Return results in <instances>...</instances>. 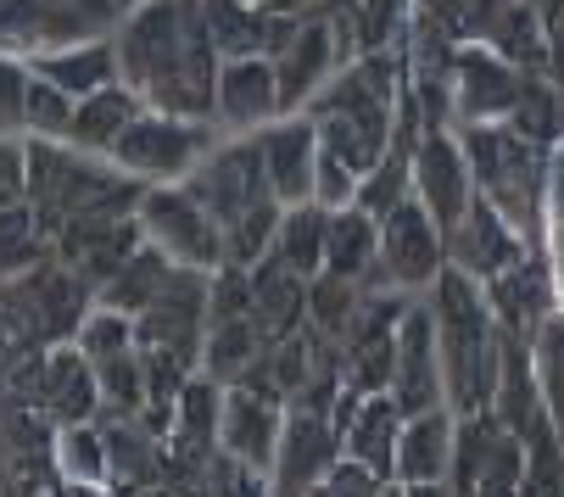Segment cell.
<instances>
[{
  "instance_id": "obj_39",
  "label": "cell",
  "mask_w": 564,
  "mask_h": 497,
  "mask_svg": "<svg viewBox=\"0 0 564 497\" xmlns=\"http://www.w3.org/2000/svg\"><path fill=\"white\" fill-rule=\"evenodd\" d=\"M73 347L101 369V364H112V358H123V353H134V347H140V342H134V318H123V313H112V307H101V302H96V313H90L85 324H78Z\"/></svg>"
},
{
  "instance_id": "obj_22",
  "label": "cell",
  "mask_w": 564,
  "mask_h": 497,
  "mask_svg": "<svg viewBox=\"0 0 564 497\" xmlns=\"http://www.w3.org/2000/svg\"><path fill=\"white\" fill-rule=\"evenodd\" d=\"M453 436H458V413H453V408L409 413V420H402V436H397L391 480H397V486H431V480H447Z\"/></svg>"
},
{
  "instance_id": "obj_26",
  "label": "cell",
  "mask_w": 564,
  "mask_h": 497,
  "mask_svg": "<svg viewBox=\"0 0 564 497\" xmlns=\"http://www.w3.org/2000/svg\"><path fill=\"white\" fill-rule=\"evenodd\" d=\"M45 85H56L62 96L85 101L107 85H118V51H112V34L107 40H85V45H62V51H45L29 62Z\"/></svg>"
},
{
  "instance_id": "obj_7",
  "label": "cell",
  "mask_w": 564,
  "mask_h": 497,
  "mask_svg": "<svg viewBox=\"0 0 564 497\" xmlns=\"http://www.w3.org/2000/svg\"><path fill=\"white\" fill-rule=\"evenodd\" d=\"M525 480V442L503 431L492 413H469L453 436L447 491L453 497H520Z\"/></svg>"
},
{
  "instance_id": "obj_14",
  "label": "cell",
  "mask_w": 564,
  "mask_h": 497,
  "mask_svg": "<svg viewBox=\"0 0 564 497\" xmlns=\"http://www.w3.org/2000/svg\"><path fill=\"white\" fill-rule=\"evenodd\" d=\"M285 118L280 107V73L269 56H235L218 67V90H213V123L224 140H247L263 123Z\"/></svg>"
},
{
  "instance_id": "obj_24",
  "label": "cell",
  "mask_w": 564,
  "mask_h": 497,
  "mask_svg": "<svg viewBox=\"0 0 564 497\" xmlns=\"http://www.w3.org/2000/svg\"><path fill=\"white\" fill-rule=\"evenodd\" d=\"M45 413L56 425H90L101 420V380L96 364L73 342L45 347Z\"/></svg>"
},
{
  "instance_id": "obj_5",
  "label": "cell",
  "mask_w": 564,
  "mask_h": 497,
  "mask_svg": "<svg viewBox=\"0 0 564 497\" xmlns=\"http://www.w3.org/2000/svg\"><path fill=\"white\" fill-rule=\"evenodd\" d=\"M447 269V235L420 202H402L391 218H380V252L364 280V291H397V296H425L436 274Z\"/></svg>"
},
{
  "instance_id": "obj_46",
  "label": "cell",
  "mask_w": 564,
  "mask_h": 497,
  "mask_svg": "<svg viewBox=\"0 0 564 497\" xmlns=\"http://www.w3.org/2000/svg\"><path fill=\"white\" fill-rule=\"evenodd\" d=\"M134 7H140V0H118V18H123V12H134Z\"/></svg>"
},
{
  "instance_id": "obj_1",
  "label": "cell",
  "mask_w": 564,
  "mask_h": 497,
  "mask_svg": "<svg viewBox=\"0 0 564 497\" xmlns=\"http://www.w3.org/2000/svg\"><path fill=\"white\" fill-rule=\"evenodd\" d=\"M118 78L151 107L180 118H213L224 56L207 34V0H140L112 29Z\"/></svg>"
},
{
  "instance_id": "obj_6",
  "label": "cell",
  "mask_w": 564,
  "mask_h": 497,
  "mask_svg": "<svg viewBox=\"0 0 564 497\" xmlns=\"http://www.w3.org/2000/svg\"><path fill=\"white\" fill-rule=\"evenodd\" d=\"M145 246H156L174 269H224V229L185 185H151L134 207Z\"/></svg>"
},
{
  "instance_id": "obj_34",
  "label": "cell",
  "mask_w": 564,
  "mask_h": 497,
  "mask_svg": "<svg viewBox=\"0 0 564 497\" xmlns=\"http://www.w3.org/2000/svg\"><path fill=\"white\" fill-rule=\"evenodd\" d=\"M509 129H520L525 140L536 145H564V101L553 90V78L547 73H525V85H520V101L509 112Z\"/></svg>"
},
{
  "instance_id": "obj_25",
  "label": "cell",
  "mask_w": 564,
  "mask_h": 497,
  "mask_svg": "<svg viewBox=\"0 0 564 497\" xmlns=\"http://www.w3.org/2000/svg\"><path fill=\"white\" fill-rule=\"evenodd\" d=\"M252 318H258V329L269 336V347L285 342L291 329H302V324H307V274L285 269V263L269 252V258L252 269Z\"/></svg>"
},
{
  "instance_id": "obj_40",
  "label": "cell",
  "mask_w": 564,
  "mask_h": 497,
  "mask_svg": "<svg viewBox=\"0 0 564 497\" xmlns=\"http://www.w3.org/2000/svg\"><path fill=\"white\" fill-rule=\"evenodd\" d=\"M542 258L558 291V313H564V145H553L547 162V213H542Z\"/></svg>"
},
{
  "instance_id": "obj_11",
  "label": "cell",
  "mask_w": 564,
  "mask_h": 497,
  "mask_svg": "<svg viewBox=\"0 0 564 497\" xmlns=\"http://www.w3.org/2000/svg\"><path fill=\"white\" fill-rule=\"evenodd\" d=\"M341 458L347 453H341V431H336L330 413L291 408L285 431H280V453L269 464V486H274V497H307Z\"/></svg>"
},
{
  "instance_id": "obj_47",
  "label": "cell",
  "mask_w": 564,
  "mask_h": 497,
  "mask_svg": "<svg viewBox=\"0 0 564 497\" xmlns=\"http://www.w3.org/2000/svg\"><path fill=\"white\" fill-rule=\"evenodd\" d=\"M34 497H56V491H34Z\"/></svg>"
},
{
  "instance_id": "obj_29",
  "label": "cell",
  "mask_w": 564,
  "mask_h": 497,
  "mask_svg": "<svg viewBox=\"0 0 564 497\" xmlns=\"http://www.w3.org/2000/svg\"><path fill=\"white\" fill-rule=\"evenodd\" d=\"M375 252H380V224L364 213V207H336L330 213V235H325V269L364 285L369 269H375Z\"/></svg>"
},
{
  "instance_id": "obj_9",
  "label": "cell",
  "mask_w": 564,
  "mask_h": 497,
  "mask_svg": "<svg viewBox=\"0 0 564 497\" xmlns=\"http://www.w3.org/2000/svg\"><path fill=\"white\" fill-rule=\"evenodd\" d=\"M207 280L213 274H202V269H174L163 296L134 318L140 353H163V358H180V364L202 369V347H207Z\"/></svg>"
},
{
  "instance_id": "obj_42",
  "label": "cell",
  "mask_w": 564,
  "mask_h": 497,
  "mask_svg": "<svg viewBox=\"0 0 564 497\" xmlns=\"http://www.w3.org/2000/svg\"><path fill=\"white\" fill-rule=\"evenodd\" d=\"M29 85H34L29 62L0 51V134H18V129H23V101H29Z\"/></svg>"
},
{
  "instance_id": "obj_45",
  "label": "cell",
  "mask_w": 564,
  "mask_h": 497,
  "mask_svg": "<svg viewBox=\"0 0 564 497\" xmlns=\"http://www.w3.org/2000/svg\"><path fill=\"white\" fill-rule=\"evenodd\" d=\"M402 497H453L447 480H431V486H402Z\"/></svg>"
},
{
  "instance_id": "obj_4",
  "label": "cell",
  "mask_w": 564,
  "mask_h": 497,
  "mask_svg": "<svg viewBox=\"0 0 564 497\" xmlns=\"http://www.w3.org/2000/svg\"><path fill=\"white\" fill-rule=\"evenodd\" d=\"M224 134H218V123L213 118H180V112H140L129 129H123V140L112 145V156L107 162H118V169L129 174V180H140L145 191L151 185H185L202 162H207V151L218 145Z\"/></svg>"
},
{
  "instance_id": "obj_28",
  "label": "cell",
  "mask_w": 564,
  "mask_h": 497,
  "mask_svg": "<svg viewBox=\"0 0 564 497\" xmlns=\"http://www.w3.org/2000/svg\"><path fill=\"white\" fill-rule=\"evenodd\" d=\"M269 353V336L258 329V318H229V324H207V347H202V375H213L218 386H240L252 375V364Z\"/></svg>"
},
{
  "instance_id": "obj_21",
  "label": "cell",
  "mask_w": 564,
  "mask_h": 497,
  "mask_svg": "<svg viewBox=\"0 0 564 497\" xmlns=\"http://www.w3.org/2000/svg\"><path fill=\"white\" fill-rule=\"evenodd\" d=\"M336 431H341V453L364 469H375L380 480H391V464H397V436H402V413L391 402V391H375V397H358V391H341L336 402Z\"/></svg>"
},
{
  "instance_id": "obj_23",
  "label": "cell",
  "mask_w": 564,
  "mask_h": 497,
  "mask_svg": "<svg viewBox=\"0 0 564 497\" xmlns=\"http://www.w3.org/2000/svg\"><path fill=\"white\" fill-rule=\"evenodd\" d=\"M296 18H274L258 0H207V34L224 62L235 56H274Z\"/></svg>"
},
{
  "instance_id": "obj_43",
  "label": "cell",
  "mask_w": 564,
  "mask_h": 497,
  "mask_svg": "<svg viewBox=\"0 0 564 497\" xmlns=\"http://www.w3.org/2000/svg\"><path fill=\"white\" fill-rule=\"evenodd\" d=\"M29 207V145L23 134H0V213Z\"/></svg>"
},
{
  "instance_id": "obj_20",
  "label": "cell",
  "mask_w": 564,
  "mask_h": 497,
  "mask_svg": "<svg viewBox=\"0 0 564 497\" xmlns=\"http://www.w3.org/2000/svg\"><path fill=\"white\" fill-rule=\"evenodd\" d=\"M480 291H487V307H492L498 329H503L509 342H525V347L536 342V329L558 313V291H553V274H547V258L542 252L520 258L509 274L487 280Z\"/></svg>"
},
{
  "instance_id": "obj_37",
  "label": "cell",
  "mask_w": 564,
  "mask_h": 497,
  "mask_svg": "<svg viewBox=\"0 0 564 497\" xmlns=\"http://www.w3.org/2000/svg\"><path fill=\"white\" fill-rule=\"evenodd\" d=\"M34 73V67H29ZM73 96H62L56 85H45V78L34 73V85H29V101H23V140H62L67 145V134H73Z\"/></svg>"
},
{
  "instance_id": "obj_27",
  "label": "cell",
  "mask_w": 564,
  "mask_h": 497,
  "mask_svg": "<svg viewBox=\"0 0 564 497\" xmlns=\"http://www.w3.org/2000/svg\"><path fill=\"white\" fill-rule=\"evenodd\" d=\"M145 112V101L123 85H107V90H96V96H85L73 107V134H67V145L73 151H90V156H112V145L123 140V129L134 123Z\"/></svg>"
},
{
  "instance_id": "obj_16",
  "label": "cell",
  "mask_w": 564,
  "mask_h": 497,
  "mask_svg": "<svg viewBox=\"0 0 564 497\" xmlns=\"http://www.w3.org/2000/svg\"><path fill=\"white\" fill-rule=\"evenodd\" d=\"M414 202L436 218L442 235L475 202V180H469V156L458 145V129H425L420 134V145H414Z\"/></svg>"
},
{
  "instance_id": "obj_35",
  "label": "cell",
  "mask_w": 564,
  "mask_h": 497,
  "mask_svg": "<svg viewBox=\"0 0 564 497\" xmlns=\"http://www.w3.org/2000/svg\"><path fill=\"white\" fill-rule=\"evenodd\" d=\"M358 302H364V285H352V280H341V274H330V269H318V274L307 280V329L341 342L347 324H352V313H358Z\"/></svg>"
},
{
  "instance_id": "obj_13",
  "label": "cell",
  "mask_w": 564,
  "mask_h": 497,
  "mask_svg": "<svg viewBox=\"0 0 564 497\" xmlns=\"http://www.w3.org/2000/svg\"><path fill=\"white\" fill-rule=\"evenodd\" d=\"M536 246L492 207V202H469L464 207V218L447 229V269H458V274H469V280H498V274H509L520 258H531Z\"/></svg>"
},
{
  "instance_id": "obj_15",
  "label": "cell",
  "mask_w": 564,
  "mask_h": 497,
  "mask_svg": "<svg viewBox=\"0 0 564 497\" xmlns=\"http://www.w3.org/2000/svg\"><path fill=\"white\" fill-rule=\"evenodd\" d=\"M391 402L402 413H425V408H447L442 397V353H436V318L431 302L414 296L409 313L397 324V364H391Z\"/></svg>"
},
{
  "instance_id": "obj_3",
  "label": "cell",
  "mask_w": 564,
  "mask_h": 497,
  "mask_svg": "<svg viewBox=\"0 0 564 497\" xmlns=\"http://www.w3.org/2000/svg\"><path fill=\"white\" fill-rule=\"evenodd\" d=\"M458 145L469 156L475 196L492 202L542 252V213H547V162H553V151L525 140L509 123H458Z\"/></svg>"
},
{
  "instance_id": "obj_31",
  "label": "cell",
  "mask_w": 564,
  "mask_h": 497,
  "mask_svg": "<svg viewBox=\"0 0 564 497\" xmlns=\"http://www.w3.org/2000/svg\"><path fill=\"white\" fill-rule=\"evenodd\" d=\"M325 235H330V207H318V202L285 207L280 235H274V258L313 280L318 269H325Z\"/></svg>"
},
{
  "instance_id": "obj_38",
  "label": "cell",
  "mask_w": 564,
  "mask_h": 497,
  "mask_svg": "<svg viewBox=\"0 0 564 497\" xmlns=\"http://www.w3.org/2000/svg\"><path fill=\"white\" fill-rule=\"evenodd\" d=\"M531 369H536V380H542L547 413H553V425H558V436H564V313H553V318L536 329Z\"/></svg>"
},
{
  "instance_id": "obj_36",
  "label": "cell",
  "mask_w": 564,
  "mask_h": 497,
  "mask_svg": "<svg viewBox=\"0 0 564 497\" xmlns=\"http://www.w3.org/2000/svg\"><path fill=\"white\" fill-rule=\"evenodd\" d=\"M40 258H51V240H45L34 207H7L0 213V285L23 280Z\"/></svg>"
},
{
  "instance_id": "obj_2",
  "label": "cell",
  "mask_w": 564,
  "mask_h": 497,
  "mask_svg": "<svg viewBox=\"0 0 564 497\" xmlns=\"http://www.w3.org/2000/svg\"><path fill=\"white\" fill-rule=\"evenodd\" d=\"M431 318H436V353H442V397L458 420L469 413H492L498 369H503V329L487 307L480 280L442 269L436 285L425 291Z\"/></svg>"
},
{
  "instance_id": "obj_17",
  "label": "cell",
  "mask_w": 564,
  "mask_h": 497,
  "mask_svg": "<svg viewBox=\"0 0 564 497\" xmlns=\"http://www.w3.org/2000/svg\"><path fill=\"white\" fill-rule=\"evenodd\" d=\"M258 156H263V174L280 207H302L313 202V180H318V123L307 112H285L274 123H263L252 134Z\"/></svg>"
},
{
  "instance_id": "obj_33",
  "label": "cell",
  "mask_w": 564,
  "mask_h": 497,
  "mask_svg": "<svg viewBox=\"0 0 564 497\" xmlns=\"http://www.w3.org/2000/svg\"><path fill=\"white\" fill-rule=\"evenodd\" d=\"M402 202H414V151H397V145H391L375 169L358 180V202H352V207H364V213L380 224V218H391Z\"/></svg>"
},
{
  "instance_id": "obj_10",
  "label": "cell",
  "mask_w": 564,
  "mask_h": 497,
  "mask_svg": "<svg viewBox=\"0 0 564 497\" xmlns=\"http://www.w3.org/2000/svg\"><path fill=\"white\" fill-rule=\"evenodd\" d=\"M12 296L23 307V324H29V342L34 347L73 342L78 324L96 313V291L78 280L67 263H56V258H40L23 280H12Z\"/></svg>"
},
{
  "instance_id": "obj_8",
  "label": "cell",
  "mask_w": 564,
  "mask_h": 497,
  "mask_svg": "<svg viewBox=\"0 0 564 497\" xmlns=\"http://www.w3.org/2000/svg\"><path fill=\"white\" fill-rule=\"evenodd\" d=\"M185 191L218 218V229H235L247 213L258 207H274V191H269V174H263V156L247 140H218L207 151V162L185 180Z\"/></svg>"
},
{
  "instance_id": "obj_32",
  "label": "cell",
  "mask_w": 564,
  "mask_h": 497,
  "mask_svg": "<svg viewBox=\"0 0 564 497\" xmlns=\"http://www.w3.org/2000/svg\"><path fill=\"white\" fill-rule=\"evenodd\" d=\"M51 475H56V480H112L107 431H101L96 420H90V425H56Z\"/></svg>"
},
{
  "instance_id": "obj_44",
  "label": "cell",
  "mask_w": 564,
  "mask_h": 497,
  "mask_svg": "<svg viewBox=\"0 0 564 497\" xmlns=\"http://www.w3.org/2000/svg\"><path fill=\"white\" fill-rule=\"evenodd\" d=\"M386 491V480L375 475V469H364V464H352V458H341L325 480H318L307 497H380Z\"/></svg>"
},
{
  "instance_id": "obj_19",
  "label": "cell",
  "mask_w": 564,
  "mask_h": 497,
  "mask_svg": "<svg viewBox=\"0 0 564 497\" xmlns=\"http://www.w3.org/2000/svg\"><path fill=\"white\" fill-rule=\"evenodd\" d=\"M269 62H274V73H280V107H285V112H302L318 90L330 85V73L341 67L330 18H325V12H302V18L291 23L285 45H280Z\"/></svg>"
},
{
  "instance_id": "obj_30",
  "label": "cell",
  "mask_w": 564,
  "mask_h": 497,
  "mask_svg": "<svg viewBox=\"0 0 564 497\" xmlns=\"http://www.w3.org/2000/svg\"><path fill=\"white\" fill-rule=\"evenodd\" d=\"M174 280V263L156 252V246H140V252L96 291V302L101 307H112V313H123V318H140L156 296H163V285Z\"/></svg>"
},
{
  "instance_id": "obj_12",
  "label": "cell",
  "mask_w": 564,
  "mask_h": 497,
  "mask_svg": "<svg viewBox=\"0 0 564 497\" xmlns=\"http://www.w3.org/2000/svg\"><path fill=\"white\" fill-rule=\"evenodd\" d=\"M447 78H453V118L458 123H509L520 85H525V73L487 45H458L447 62Z\"/></svg>"
},
{
  "instance_id": "obj_18",
  "label": "cell",
  "mask_w": 564,
  "mask_h": 497,
  "mask_svg": "<svg viewBox=\"0 0 564 497\" xmlns=\"http://www.w3.org/2000/svg\"><path fill=\"white\" fill-rule=\"evenodd\" d=\"M285 402L258 391V386H224V413H218V453H229L235 464L263 469L280 453V431H285Z\"/></svg>"
},
{
  "instance_id": "obj_41",
  "label": "cell",
  "mask_w": 564,
  "mask_h": 497,
  "mask_svg": "<svg viewBox=\"0 0 564 497\" xmlns=\"http://www.w3.org/2000/svg\"><path fill=\"white\" fill-rule=\"evenodd\" d=\"M520 497H564V436H558V431L525 442V480H520Z\"/></svg>"
}]
</instances>
